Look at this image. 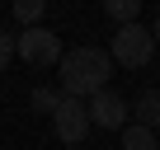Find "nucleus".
<instances>
[{
  "label": "nucleus",
  "instance_id": "2",
  "mask_svg": "<svg viewBox=\"0 0 160 150\" xmlns=\"http://www.w3.org/2000/svg\"><path fill=\"white\" fill-rule=\"evenodd\" d=\"M108 61H118V66H127V70H141L151 56H155V42H151V33L141 28V24H122L113 38H108Z\"/></svg>",
  "mask_w": 160,
  "mask_h": 150
},
{
  "label": "nucleus",
  "instance_id": "7",
  "mask_svg": "<svg viewBox=\"0 0 160 150\" xmlns=\"http://www.w3.org/2000/svg\"><path fill=\"white\" fill-rule=\"evenodd\" d=\"M104 14L122 28V24H137V14H141V0H104Z\"/></svg>",
  "mask_w": 160,
  "mask_h": 150
},
{
  "label": "nucleus",
  "instance_id": "6",
  "mask_svg": "<svg viewBox=\"0 0 160 150\" xmlns=\"http://www.w3.org/2000/svg\"><path fill=\"white\" fill-rule=\"evenodd\" d=\"M137 127H146V131L160 127V89H151V94L137 99Z\"/></svg>",
  "mask_w": 160,
  "mask_h": 150
},
{
  "label": "nucleus",
  "instance_id": "8",
  "mask_svg": "<svg viewBox=\"0 0 160 150\" xmlns=\"http://www.w3.org/2000/svg\"><path fill=\"white\" fill-rule=\"evenodd\" d=\"M122 150H160V145H155V131L127 122V127H122Z\"/></svg>",
  "mask_w": 160,
  "mask_h": 150
},
{
  "label": "nucleus",
  "instance_id": "10",
  "mask_svg": "<svg viewBox=\"0 0 160 150\" xmlns=\"http://www.w3.org/2000/svg\"><path fill=\"white\" fill-rule=\"evenodd\" d=\"M57 99H61V94H52V89H33V108H42V113H52Z\"/></svg>",
  "mask_w": 160,
  "mask_h": 150
},
{
  "label": "nucleus",
  "instance_id": "11",
  "mask_svg": "<svg viewBox=\"0 0 160 150\" xmlns=\"http://www.w3.org/2000/svg\"><path fill=\"white\" fill-rule=\"evenodd\" d=\"M14 61V33H0V70Z\"/></svg>",
  "mask_w": 160,
  "mask_h": 150
},
{
  "label": "nucleus",
  "instance_id": "12",
  "mask_svg": "<svg viewBox=\"0 0 160 150\" xmlns=\"http://www.w3.org/2000/svg\"><path fill=\"white\" fill-rule=\"evenodd\" d=\"M146 33H151V42H155V47H160V14H155V24H151V28H146Z\"/></svg>",
  "mask_w": 160,
  "mask_h": 150
},
{
  "label": "nucleus",
  "instance_id": "4",
  "mask_svg": "<svg viewBox=\"0 0 160 150\" xmlns=\"http://www.w3.org/2000/svg\"><path fill=\"white\" fill-rule=\"evenodd\" d=\"M85 117H90V127H99V131H122V127H127V117H132V108H127V99H122V94L99 89V94H90V99H85Z\"/></svg>",
  "mask_w": 160,
  "mask_h": 150
},
{
  "label": "nucleus",
  "instance_id": "5",
  "mask_svg": "<svg viewBox=\"0 0 160 150\" xmlns=\"http://www.w3.org/2000/svg\"><path fill=\"white\" fill-rule=\"evenodd\" d=\"M52 131L66 141V145H80L90 136V117H85V99H57V108H52Z\"/></svg>",
  "mask_w": 160,
  "mask_h": 150
},
{
  "label": "nucleus",
  "instance_id": "1",
  "mask_svg": "<svg viewBox=\"0 0 160 150\" xmlns=\"http://www.w3.org/2000/svg\"><path fill=\"white\" fill-rule=\"evenodd\" d=\"M57 66H61V94H66V99H90V94H99V89L108 85V75H113L108 52L94 47V42L61 52Z\"/></svg>",
  "mask_w": 160,
  "mask_h": 150
},
{
  "label": "nucleus",
  "instance_id": "9",
  "mask_svg": "<svg viewBox=\"0 0 160 150\" xmlns=\"http://www.w3.org/2000/svg\"><path fill=\"white\" fill-rule=\"evenodd\" d=\"M10 10H14V19H19L24 28H33V24L42 19V10H47V0H14Z\"/></svg>",
  "mask_w": 160,
  "mask_h": 150
},
{
  "label": "nucleus",
  "instance_id": "3",
  "mask_svg": "<svg viewBox=\"0 0 160 150\" xmlns=\"http://www.w3.org/2000/svg\"><path fill=\"white\" fill-rule=\"evenodd\" d=\"M14 56L28 61V66H57V61H61V38H57L52 28L33 24V28H24V33L14 38Z\"/></svg>",
  "mask_w": 160,
  "mask_h": 150
}]
</instances>
